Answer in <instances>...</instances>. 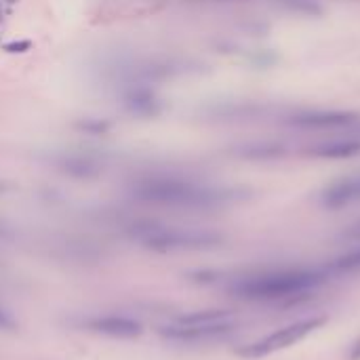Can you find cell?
Masks as SVG:
<instances>
[{"instance_id":"1","label":"cell","mask_w":360,"mask_h":360,"mask_svg":"<svg viewBox=\"0 0 360 360\" xmlns=\"http://www.w3.org/2000/svg\"><path fill=\"white\" fill-rule=\"evenodd\" d=\"M131 196L135 200L173 209H215L243 198L245 194L234 188L202 184L194 179L173 177V175H152L141 177L131 186Z\"/></svg>"},{"instance_id":"2","label":"cell","mask_w":360,"mask_h":360,"mask_svg":"<svg viewBox=\"0 0 360 360\" xmlns=\"http://www.w3.org/2000/svg\"><path fill=\"white\" fill-rule=\"evenodd\" d=\"M331 278L327 266L323 268H285L259 274H249L232 283L230 291L249 302H276L291 300L316 291Z\"/></svg>"},{"instance_id":"3","label":"cell","mask_w":360,"mask_h":360,"mask_svg":"<svg viewBox=\"0 0 360 360\" xmlns=\"http://www.w3.org/2000/svg\"><path fill=\"white\" fill-rule=\"evenodd\" d=\"M131 236L154 251H200L221 245V236L207 230H188L162 226L156 221H139L131 226Z\"/></svg>"},{"instance_id":"4","label":"cell","mask_w":360,"mask_h":360,"mask_svg":"<svg viewBox=\"0 0 360 360\" xmlns=\"http://www.w3.org/2000/svg\"><path fill=\"white\" fill-rule=\"evenodd\" d=\"M327 323L325 316H314V319H306V321H300V323H293V325H287L278 331H274L272 335H268L266 340L262 342H255L247 348L240 350V356H247V359H259V356H266V354H272L276 350H283L300 340H304L308 333H312L314 329L323 327Z\"/></svg>"},{"instance_id":"5","label":"cell","mask_w":360,"mask_h":360,"mask_svg":"<svg viewBox=\"0 0 360 360\" xmlns=\"http://www.w3.org/2000/svg\"><path fill=\"white\" fill-rule=\"evenodd\" d=\"M359 122V116L346 110H304L287 118V124L304 131H340L352 129Z\"/></svg>"},{"instance_id":"6","label":"cell","mask_w":360,"mask_h":360,"mask_svg":"<svg viewBox=\"0 0 360 360\" xmlns=\"http://www.w3.org/2000/svg\"><path fill=\"white\" fill-rule=\"evenodd\" d=\"M232 331L230 321L221 323H211V325H169L160 329V335L173 342H205V340H215Z\"/></svg>"},{"instance_id":"7","label":"cell","mask_w":360,"mask_h":360,"mask_svg":"<svg viewBox=\"0 0 360 360\" xmlns=\"http://www.w3.org/2000/svg\"><path fill=\"white\" fill-rule=\"evenodd\" d=\"M53 167L61 171L68 177L74 179H93L103 171V165L91 156V154H78V152H63L51 158Z\"/></svg>"},{"instance_id":"8","label":"cell","mask_w":360,"mask_h":360,"mask_svg":"<svg viewBox=\"0 0 360 360\" xmlns=\"http://www.w3.org/2000/svg\"><path fill=\"white\" fill-rule=\"evenodd\" d=\"M84 327L93 333H101L108 338H120V340H133L141 335V325L133 319L124 316H95L84 323Z\"/></svg>"},{"instance_id":"9","label":"cell","mask_w":360,"mask_h":360,"mask_svg":"<svg viewBox=\"0 0 360 360\" xmlns=\"http://www.w3.org/2000/svg\"><path fill=\"white\" fill-rule=\"evenodd\" d=\"M122 105L127 108L129 114L137 118H154L162 110V101L156 97V93L148 86H131L122 95Z\"/></svg>"},{"instance_id":"10","label":"cell","mask_w":360,"mask_h":360,"mask_svg":"<svg viewBox=\"0 0 360 360\" xmlns=\"http://www.w3.org/2000/svg\"><path fill=\"white\" fill-rule=\"evenodd\" d=\"M321 202L329 209H342L360 202V175L346 177L327 186L321 194Z\"/></svg>"},{"instance_id":"11","label":"cell","mask_w":360,"mask_h":360,"mask_svg":"<svg viewBox=\"0 0 360 360\" xmlns=\"http://www.w3.org/2000/svg\"><path fill=\"white\" fill-rule=\"evenodd\" d=\"M310 154L316 158H331V160L352 158L360 154V139L359 137H338V139L321 141L310 148Z\"/></svg>"},{"instance_id":"12","label":"cell","mask_w":360,"mask_h":360,"mask_svg":"<svg viewBox=\"0 0 360 360\" xmlns=\"http://www.w3.org/2000/svg\"><path fill=\"white\" fill-rule=\"evenodd\" d=\"M285 152H287L285 146L276 141H247L232 150L234 156L247 158V160H274V158L285 156Z\"/></svg>"},{"instance_id":"13","label":"cell","mask_w":360,"mask_h":360,"mask_svg":"<svg viewBox=\"0 0 360 360\" xmlns=\"http://www.w3.org/2000/svg\"><path fill=\"white\" fill-rule=\"evenodd\" d=\"M331 276H342V274H350V272H359L360 270V249H354L333 262L327 264Z\"/></svg>"},{"instance_id":"14","label":"cell","mask_w":360,"mask_h":360,"mask_svg":"<svg viewBox=\"0 0 360 360\" xmlns=\"http://www.w3.org/2000/svg\"><path fill=\"white\" fill-rule=\"evenodd\" d=\"M283 4H287L291 11H297V13H321V6H316L312 0H283Z\"/></svg>"},{"instance_id":"15","label":"cell","mask_w":360,"mask_h":360,"mask_svg":"<svg viewBox=\"0 0 360 360\" xmlns=\"http://www.w3.org/2000/svg\"><path fill=\"white\" fill-rule=\"evenodd\" d=\"M15 329H17L15 319L11 316V312H6V310L0 306V331H15Z\"/></svg>"},{"instance_id":"16","label":"cell","mask_w":360,"mask_h":360,"mask_svg":"<svg viewBox=\"0 0 360 360\" xmlns=\"http://www.w3.org/2000/svg\"><path fill=\"white\" fill-rule=\"evenodd\" d=\"M30 49H32V40L8 42V44L4 46V51H6V53H25V51H30Z\"/></svg>"},{"instance_id":"17","label":"cell","mask_w":360,"mask_h":360,"mask_svg":"<svg viewBox=\"0 0 360 360\" xmlns=\"http://www.w3.org/2000/svg\"><path fill=\"white\" fill-rule=\"evenodd\" d=\"M78 127H80V129H84V131H89V133H103V131L108 129V124H103V122H93V120L80 122Z\"/></svg>"},{"instance_id":"18","label":"cell","mask_w":360,"mask_h":360,"mask_svg":"<svg viewBox=\"0 0 360 360\" xmlns=\"http://www.w3.org/2000/svg\"><path fill=\"white\" fill-rule=\"evenodd\" d=\"M6 2H11V4H15V2H17V0H6Z\"/></svg>"},{"instance_id":"19","label":"cell","mask_w":360,"mask_h":360,"mask_svg":"<svg viewBox=\"0 0 360 360\" xmlns=\"http://www.w3.org/2000/svg\"><path fill=\"white\" fill-rule=\"evenodd\" d=\"M0 21H2V8H0Z\"/></svg>"}]
</instances>
